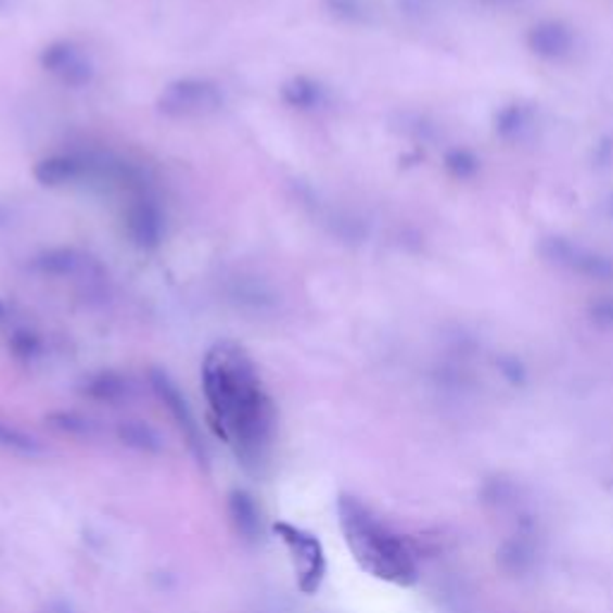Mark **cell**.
Wrapping results in <instances>:
<instances>
[{"label":"cell","mask_w":613,"mask_h":613,"mask_svg":"<svg viewBox=\"0 0 613 613\" xmlns=\"http://www.w3.org/2000/svg\"><path fill=\"white\" fill-rule=\"evenodd\" d=\"M202 386L216 434L235 444L242 465L259 468L273 438L276 408L250 353L233 341L216 343L204 357Z\"/></svg>","instance_id":"1"},{"label":"cell","mask_w":613,"mask_h":613,"mask_svg":"<svg viewBox=\"0 0 613 613\" xmlns=\"http://www.w3.org/2000/svg\"><path fill=\"white\" fill-rule=\"evenodd\" d=\"M339 518L353 557L367 573L396 585L414 583L418 565H414L410 547L400 535L381 523L360 499L341 496Z\"/></svg>","instance_id":"2"},{"label":"cell","mask_w":613,"mask_h":613,"mask_svg":"<svg viewBox=\"0 0 613 613\" xmlns=\"http://www.w3.org/2000/svg\"><path fill=\"white\" fill-rule=\"evenodd\" d=\"M226 97L212 79L182 77L170 82L156 99V111L170 120L206 118L224 108Z\"/></svg>","instance_id":"3"},{"label":"cell","mask_w":613,"mask_h":613,"mask_svg":"<svg viewBox=\"0 0 613 613\" xmlns=\"http://www.w3.org/2000/svg\"><path fill=\"white\" fill-rule=\"evenodd\" d=\"M276 532H279L285 547L293 553L299 589H303L305 595H315L323 580V573H327V559H323L319 539L309 535V532L297 529L288 523L276 525Z\"/></svg>","instance_id":"4"},{"label":"cell","mask_w":613,"mask_h":613,"mask_svg":"<svg viewBox=\"0 0 613 613\" xmlns=\"http://www.w3.org/2000/svg\"><path fill=\"white\" fill-rule=\"evenodd\" d=\"M125 233L132 245L142 252H156L164 245L166 218L161 214L158 204L149 200V196L130 202L125 212Z\"/></svg>","instance_id":"5"},{"label":"cell","mask_w":613,"mask_h":613,"mask_svg":"<svg viewBox=\"0 0 613 613\" xmlns=\"http://www.w3.org/2000/svg\"><path fill=\"white\" fill-rule=\"evenodd\" d=\"M149 384H152L154 393L158 396V400L166 405L168 412L173 414V420H176V424L180 426V432L188 436V444L190 448L194 450L196 456L202 458L204 454V448H202V436H200V424H196L194 420V414H192V408H190V403L188 398L182 396V391L178 388L176 381H173L164 369H152L149 372Z\"/></svg>","instance_id":"6"},{"label":"cell","mask_w":613,"mask_h":613,"mask_svg":"<svg viewBox=\"0 0 613 613\" xmlns=\"http://www.w3.org/2000/svg\"><path fill=\"white\" fill-rule=\"evenodd\" d=\"M99 261L94 257H89L87 252L77 247H51L39 252L37 257H31L27 269L31 273H39L43 279H75V276H99L89 273V266H97Z\"/></svg>","instance_id":"7"},{"label":"cell","mask_w":613,"mask_h":613,"mask_svg":"<svg viewBox=\"0 0 613 613\" xmlns=\"http://www.w3.org/2000/svg\"><path fill=\"white\" fill-rule=\"evenodd\" d=\"M91 166L94 164L73 154H53L37 161V166L31 168V176L41 188H63V184L82 180Z\"/></svg>","instance_id":"8"},{"label":"cell","mask_w":613,"mask_h":613,"mask_svg":"<svg viewBox=\"0 0 613 613\" xmlns=\"http://www.w3.org/2000/svg\"><path fill=\"white\" fill-rule=\"evenodd\" d=\"M230 299H233L238 307L247 311H259V315L281 307V295L276 293L269 283L259 279H238L233 288H230Z\"/></svg>","instance_id":"9"},{"label":"cell","mask_w":613,"mask_h":613,"mask_svg":"<svg viewBox=\"0 0 613 613\" xmlns=\"http://www.w3.org/2000/svg\"><path fill=\"white\" fill-rule=\"evenodd\" d=\"M228 515L230 523L238 529V535L245 537L247 541H254L261 537V511L254 496L235 489L228 499Z\"/></svg>","instance_id":"10"},{"label":"cell","mask_w":613,"mask_h":613,"mask_svg":"<svg viewBox=\"0 0 613 613\" xmlns=\"http://www.w3.org/2000/svg\"><path fill=\"white\" fill-rule=\"evenodd\" d=\"M279 97L288 108L315 111L321 106L323 99H327V91H323L317 79H311L307 75H297L281 85Z\"/></svg>","instance_id":"11"},{"label":"cell","mask_w":613,"mask_h":613,"mask_svg":"<svg viewBox=\"0 0 613 613\" xmlns=\"http://www.w3.org/2000/svg\"><path fill=\"white\" fill-rule=\"evenodd\" d=\"M82 391L85 396L101 403H120L125 398H130L132 381L120 372H113V369H103V372L91 374L85 381Z\"/></svg>","instance_id":"12"},{"label":"cell","mask_w":613,"mask_h":613,"mask_svg":"<svg viewBox=\"0 0 613 613\" xmlns=\"http://www.w3.org/2000/svg\"><path fill=\"white\" fill-rule=\"evenodd\" d=\"M571 31L557 25V22H549V25H539L532 29L529 34V46L535 49V53L544 58H561L571 51Z\"/></svg>","instance_id":"13"},{"label":"cell","mask_w":613,"mask_h":613,"mask_svg":"<svg viewBox=\"0 0 613 613\" xmlns=\"http://www.w3.org/2000/svg\"><path fill=\"white\" fill-rule=\"evenodd\" d=\"M118 436L125 446H130L135 450H144V454H161V450H164V438L158 436L154 426H149L146 422L140 420L123 422L118 426Z\"/></svg>","instance_id":"14"},{"label":"cell","mask_w":613,"mask_h":613,"mask_svg":"<svg viewBox=\"0 0 613 613\" xmlns=\"http://www.w3.org/2000/svg\"><path fill=\"white\" fill-rule=\"evenodd\" d=\"M79 53H82V49H79V46L73 43V41H67V39L53 41L39 53V65L43 67L46 73H51L53 77H58L67 65L75 61Z\"/></svg>","instance_id":"15"},{"label":"cell","mask_w":613,"mask_h":613,"mask_svg":"<svg viewBox=\"0 0 613 613\" xmlns=\"http://www.w3.org/2000/svg\"><path fill=\"white\" fill-rule=\"evenodd\" d=\"M8 350L13 353V357L20 362H34L43 353V341L37 331L17 329L13 331V335H10Z\"/></svg>","instance_id":"16"},{"label":"cell","mask_w":613,"mask_h":613,"mask_svg":"<svg viewBox=\"0 0 613 613\" xmlns=\"http://www.w3.org/2000/svg\"><path fill=\"white\" fill-rule=\"evenodd\" d=\"M0 448L15 450V454H22V456H37L43 450L41 444L31 434L22 432L17 430V426L5 424V422H0Z\"/></svg>","instance_id":"17"},{"label":"cell","mask_w":613,"mask_h":613,"mask_svg":"<svg viewBox=\"0 0 613 613\" xmlns=\"http://www.w3.org/2000/svg\"><path fill=\"white\" fill-rule=\"evenodd\" d=\"M94 73H97L94 63H91L85 53H79L75 61L67 65L61 75H58V79H61L65 87L82 89L91 82V79H94Z\"/></svg>","instance_id":"18"},{"label":"cell","mask_w":613,"mask_h":613,"mask_svg":"<svg viewBox=\"0 0 613 613\" xmlns=\"http://www.w3.org/2000/svg\"><path fill=\"white\" fill-rule=\"evenodd\" d=\"M51 424L58 426V430L73 432V434H89V430H91V422L85 420V418H79V414H75V412H53Z\"/></svg>","instance_id":"19"},{"label":"cell","mask_w":613,"mask_h":613,"mask_svg":"<svg viewBox=\"0 0 613 613\" xmlns=\"http://www.w3.org/2000/svg\"><path fill=\"white\" fill-rule=\"evenodd\" d=\"M10 221V214L3 204H0V226H5Z\"/></svg>","instance_id":"20"},{"label":"cell","mask_w":613,"mask_h":613,"mask_svg":"<svg viewBox=\"0 0 613 613\" xmlns=\"http://www.w3.org/2000/svg\"><path fill=\"white\" fill-rule=\"evenodd\" d=\"M3 317H5V303L0 299V321H3Z\"/></svg>","instance_id":"21"},{"label":"cell","mask_w":613,"mask_h":613,"mask_svg":"<svg viewBox=\"0 0 613 613\" xmlns=\"http://www.w3.org/2000/svg\"><path fill=\"white\" fill-rule=\"evenodd\" d=\"M3 3H5V0H0V5H3Z\"/></svg>","instance_id":"22"}]
</instances>
